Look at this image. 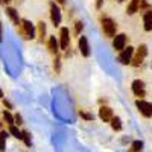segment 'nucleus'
Wrapping results in <instances>:
<instances>
[{
	"instance_id": "obj_1",
	"label": "nucleus",
	"mask_w": 152,
	"mask_h": 152,
	"mask_svg": "<svg viewBox=\"0 0 152 152\" xmlns=\"http://www.w3.org/2000/svg\"><path fill=\"white\" fill-rule=\"evenodd\" d=\"M100 23H102V29H104L107 37H114V35H116L117 24H116L114 20H111L110 17H102V18H100Z\"/></svg>"
},
{
	"instance_id": "obj_2",
	"label": "nucleus",
	"mask_w": 152,
	"mask_h": 152,
	"mask_svg": "<svg viewBox=\"0 0 152 152\" xmlns=\"http://www.w3.org/2000/svg\"><path fill=\"white\" fill-rule=\"evenodd\" d=\"M146 55H148V46H146V44H140V47L137 49V53H135L134 59L131 61V64H132L134 67L142 66V64H143V59L146 58Z\"/></svg>"
},
{
	"instance_id": "obj_3",
	"label": "nucleus",
	"mask_w": 152,
	"mask_h": 152,
	"mask_svg": "<svg viewBox=\"0 0 152 152\" xmlns=\"http://www.w3.org/2000/svg\"><path fill=\"white\" fill-rule=\"evenodd\" d=\"M132 55H134V47H132V46H128V47H125L122 52H120L119 59H120L122 64H131Z\"/></svg>"
},
{
	"instance_id": "obj_4",
	"label": "nucleus",
	"mask_w": 152,
	"mask_h": 152,
	"mask_svg": "<svg viewBox=\"0 0 152 152\" xmlns=\"http://www.w3.org/2000/svg\"><path fill=\"white\" fill-rule=\"evenodd\" d=\"M137 108L140 110V113L143 114L145 117H151L152 116V104L151 102H146V100H140L138 99L137 102H135Z\"/></svg>"
},
{
	"instance_id": "obj_5",
	"label": "nucleus",
	"mask_w": 152,
	"mask_h": 152,
	"mask_svg": "<svg viewBox=\"0 0 152 152\" xmlns=\"http://www.w3.org/2000/svg\"><path fill=\"white\" fill-rule=\"evenodd\" d=\"M20 26H23V34H24V38H32L35 37V28L34 24L29 21V20H21Z\"/></svg>"
},
{
	"instance_id": "obj_6",
	"label": "nucleus",
	"mask_w": 152,
	"mask_h": 152,
	"mask_svg": "<svg viewBox=\"0 0 152 152\" xmlns=\"http://www.w3.org/2000/svg\"><path fill=\"white\" fill-rule=\"evenodd\" d=\"M50 20H52V23L55 24V26H58V24L61 23V11L55 5V2L50 3Z\"/></svg>"
},
{
	"instance_id": "obj_7",
	"label": "nucleus",
	"mask_w": 152,
	"mask_h": 152,
	"mask_svg": "<svg viewBox=\"0 0 152 152\" xmlns=\"http://www.w3.org/2000/svg\"><path fill=\"white\" fill-rule=\"evenodd\" d=\"M132 91L137 97H145L146 91H145V82L140 81V79H135L132 82Z\"/></svg>"
},
{
	"instance_id": "obj_8",
	"label": "nucleus",
	"mask_w": 152,
	"mask_h": 152,
	"mask_svg": "<svg viewBox=\"0 0 152 152\" xmlns=\"http://www.w3.org/2000/svg\"><path fill=\"white\" fill-rule=\"evenodd\" d=\"M78 47H79V52L82 56H88L90 55V47H88V40L87 37H79L78 40Z\"/></svg>"
},
{
	"instance_id": "obj_9",
	"label": "nucleus",
	"mask_w": 152,
	"mask_h": 152,
	"mask_svg": "<svg viewBox=\"0 0 152 152\" xmlns=\"http://www.w3.org/2000/svg\"><path fill=\"white\" fill-rule=\"evenodd\" d=\"M125 44H126V35L125 34H119L114 37L113 40V47L116 50H123L125 49Z\"/></svg>"
},
{
	"instance_id": "obj_10",
	"label": "nucleus",
	"mask_w": 152,
	"mask_h": 152,
	"mask_svg": "<svg viewBox=\"0 0 152 152\" xmlns=\"http://www.w3.org/2000/svg\"><path fill=\"white\" fill-rule=\"evenodd\" d=\"M59 37H61V49L67 50V47H69V44H70L69 29H67V28H61V31H59Z\"/></svg>"
},
{
	"instance_id": "obj_11",
	"label": "nucleus",
	"mask_w": 152,
	"mask_h": 152,
	"mask_svg": "<svg viewBox=\"0 0 152 152\" xmlns=\"http://www.w3.org/2000/svg\"><path fill=\"white\" fill-rule=\"evenodd\" d=\"M99 117L100 120H104V122H110L113 119V111L110 107H100L99 108Z\"/></svg>"
},
{
	"instance_id": "obj_12",
	"label": "nucleus",
	"mask_w": 152,
	"mask_h": 152,
	"mask_svg": "<svg viewBox=\"0 0 152 152\" xmlns=\"http://www.w3.org/2000/svg\"><path fill=\"white\" fill-rule=\"evenodd\" d=\"M143 24H145V31H152V11L145 12L143 15Z\"/></svg>"
},
{
	"instance_id": "obj_13",
	"label": "nucleus",
	"mask_w": 152,
	"mask_h": 152,
	"mask_svg": "<svg viewBox=\"0 0 152 152\" xmlns=\"http://www.w3.org/2000/svg\"><path fill=\"white\" fill-rule=\"evenodd\" d=\"M138 8H140V2H138V0H132V2L128 5V8H126V14H129V15L135 14V12L138 11Z\"/></svg>"
},
{
	"instance_id": "obj_14",
	"label": "nucleus",
	"mask_w": 152,
	"mask_h": 152,
	"mask_svg": "<svg viewBox=\"0 0 152 152\" xmlns=\"http://www.w3.org/2000/svg\"><path fill=\"white\" fill-rule=\"evenodd\" d=\"M6 12H8V15L11 17V20L14 21V23L17 24V26H20V23H21V20L18 18V14H17V11H15L14 8H8V9H6Z\"/></svg>"
},
{
	"instance_id": "obj_15",
	"label": "nucleus",
	"mask_w": 152,
	"mask_h": 152,
	"mask_svg": "<svg viewBox=\"0 0 152 152\" xmlns=\"http://www.w3.org/2000/svg\"><path fill=\"white\" fill-rule=\"evenodd\" d=\"M49 50L53 55H58V43L55 40V37H50V40H49Z\"/></svg>"
},
{
	"instance_id": "obj_16",
	"label": "nucleus",
	"mask_w": 152,
	"mask_h": 152,
	"mask_svg": "<svg viewBox=\"0 0 152 152\" xmlns=\"http://www.w3.org/2000/svg\"><path fill=\"white\" fill-rule=\"evenodd\" d=\"M110 122H111V126H113L114 131H120V129H122V120H120V117H117V116L114 117V116H113V119H111Z\"/></svg>"
},
{
	"instance_id": "obj_17",
	"label": "nucleus",
	"mask_w": 152,
	"mask_h": 152,
	"mask_svg": "<svg viewBox=\"0 0 152 152\" xmlns=\"http://www.w3.org/2000/svg\"><path fill=\"white\" fill-rule=\"evenodd\" d=\"M38 37H40L41 41H43V38L46 37V23H44V21L38 23Z\"/></svg>"
},
{
	"instance_id": "obj_18",
	"label": "nucleus",
	"mask_w": 152,
	"mask_h": 152,
	"mask_svg": "<svg viewBox=\"0 0 152 152\" xmlns=\"http://www.w3.org/2000/svg\"><path fill=\"white\" fill-rule=\"evenodd\" d=\"M142 148H143V142H142V140H135V142L132 143V146H131L129 152H140V151H142Z\"/></svg>"
},
{
	"instance_id": "obj_19",
	"label": "nucleus",
	"mask_w": 152,
	"mask_h": 152,
	"mask_svg": "<svg viewBox=\"0 0 152 152\" xmlns=\"http://www.w3.org/2000/svg\"><path fill=\"white\" fill-rule=\"evenodd\" d=\"M3 120L11 126L12 123H14V116H12V114L11 113H8V111H3Z\"/></svg>"
},
{
	"instance_id": "obj_20",
	"label": "nucleus",
	"mask_w": 152,
	"mask_h": 152,
	"mask_svg": "<svg viewBox=\"0 0 152 152\" xmlns=\"http://www.w3.org/2000/svg\"><path fill=\"white\" fill-rule=\"evenodd\" d=\"M8 134L5 131H0V151H5V143H6Z\"/></svg>"
},
{
	"instance_id": "obj_21",
	"label": "nucleus",
	"mask_w": 152,
	"mask_h": 152,
	"mask_svg": "<svg viewBox=\"0 0 152 152\" xmlns=\"http://www.w3.org/2000/svg\"><path fill=\"white\" fill-rule=\"evenodd\" d=\"M21 138L24 140L26 146H31V145H32V142H31V135H29V132H28V131H21Z\"/></svg>"
},
{
	"instance_id": "obj_22",
	"label": "nucleus",
	"mask_w": 152,
	"mask_h": 152,
	"mask_svg": "<svg viewBox=\"0 0 152 152\" xmlns=\"http://www.w3.org/2000/svg\"><path fill=\"white\" fill-rule=\"evenodd\" d=\"M9 132L14 135V137H17V138H21V131H18V128H15L14 125L9 126Z\"/></svg>"
},
{
	"instance_id": "obj_23",
	"label": "nucleus",
	"mask_w": 152,
	"mask_h": 152,
	"mask_svg": "<svg viewBox=\"0 0 152 152\" xmlns=\"http://www.w3.org/2000/svg\"><path fill=\"white\" fill-rule=\"evenodd\" d=\"M79 116H81V117H84L85 120H93V114H90V113H85V111H79Z\"/></svg>"
},
{
	"instance_id": "obj_24",
	"label": "nucleus",
	"mask_w": 152,
	"mask_h": 152,
	"mask_svg": "<svg viewBox=\"0 0 152 152\" xmlns=\"http://www.w3.org/2000/svg\"><path fill=\"white\" fill-rule=\"evenodd\" d=\"M55 70H56V73H59V66H61V62H59V56L56 55V58H55Z\"/></svg>"
},
{
	"instance_id": "obj_25",
	"label": "nucleus",
	"mask_w": 152,
	"mask_h": 152,
	"mask_svg": "<svg viewBox=\"0 0 152 152\" xmlns=\"http://www.w3.org/2000/svg\"><path fill=\"white\" fill-rule=\"evenodd\" d=\"M75 31H76V34H79V32L82 31V23H81V21H78V23L75 24Z\"/></svg>"
},
{
	"instance_id": "obj_26",
	"label": "nucleus",
	"mask_w": 152,
	"mask_h": 152,
	"mask_svg": "<svg viewBox=\"0 0 152 152\" xmlns=\"http://www.w3.org/2000/svg\"><path fill=\"white\" fill-rule=\"evenodd\" d=\"M14 122H15V123H18V125H21V123H23V119H21L20 114H15V116H14Z\"/></svg>"
},
{
	"instance_id": "obj_27",
	"label": "nucleus",
	"mask_w": 152,
	"mask_h": 152,
	"mask_svg": "<svg viewBox=\"0 0 152 152\" xmlns=\"http://www.w3.org/2000/svg\"><path fill=\"white\" fill-rule=\"evenodd\" d=\"M102 3H104V0H97V2H96V8L100 9V8H102Z\"/></svg>"
},
{
	"instance_id": "obj_28",
	"label": "nucleus",
	"mask_w": 152,
	"mask_h": 152,
	"mask_svg": "<svg viewBox=\"0 0 152 152\" xmlns=\"http://www.w3.org/2000/svg\"><path fill=\"white\" fill-rule=\"evenodd\" d=\"M3 105H5L6 108H12V105H11V104L8 102V100H3Z\"/></svg>"
},
{
	"instance_id": "obj_29",
	"label": "nucleus",
	"mask_w": 152,
	"mask_h": 152,
	"mask_svg": "<svg viewBox=\"0 0 152 152\" xmlns=\"http://www.w3.org/2000/svg\"><path fill=\"white\" fill-rule=\"evenodd\" d=\"M11 0H0V3H3V5H6V3H9Z\"/></svg>"
},
{
	"instance_id": "obj_30",
	"label": "nucleus",
	"mask_w": 152,
	"mask_h": 152,
	"mask_svg": "<svg viewBox=\"0 0 152 152\" xmlns=\"http://www.w3.org/2000/svg\"><path fill=\"white\" fill-rule=\"evenodd\" d=\"M56 2H58V3H61V5H64V3H66V0H56Z\"/></svg>"
},
{
	"instance_id": "obj_31",
	"label": "nucleus",
	"mask_w": 152,
	"mask_h": 152,
	"mask_svg": "<svg viewBox=\"0 0 152 152\" xmlns=\"http://www.w3.org/2000/svg\"><path fill=\"white\" fill-rule=\"evenodd\" d=\"M0 40H2V24H0Z\"/></svg>"
},
{
	"instance_id": "obj_32",
	"label": "nucleus",
	"mask_w": 152,
	"mask_h": 152,
	"mask_svg": "<svg viewBox=\"0 0 152 152\" xmlns=\"http://www.w3.org/2000/svg\"><path fill=\"white\" fill-rule=\"evenodd\" d=\"M0 97H3V91L2 90H0Z\"/></svg>"
},
{
	"instance_id": "obj_33",
	"label": "nucleus",
	"mask_w": 152,
	"mask_h": 152,
	"mask_svg": "<svg viewBox=\"0 0 152 152\" xmlns=\"http://www.w3.org/2000/svg\"><path fill=\"white\" fill-rule=\"evenodd\" d=\"M0 128H2V122H0Z\"/></svg>"
},
{
	"instance_id": "obj_34",
	"label": "nucleus",
	"mask_w": 152,
	"mask_h": 152,
	"mask_svg": "<svg viewBox=\"0 0 152 152\" xmlns=\"http://www.w3.org/2000/svg\"><path fill=\"white\" fill-rule=\"evenodd\" d=\"M119 2H123V0H119Z\"/></svg>"
},
{
	"instance_id": "obj_35",
	"label": "nucleus",
	"mask_w": 152,
	"mask_h": 152,
	"mask_svg": "<svg viewBox=\"0 0 152 152\" xmlns=\"http://www.w3.org/2000/svg\"><path fill=\"white\" fill-rule=\"evenodd\" d=\"M151 67H152V64H151Z\"/></svg>"
}]
</instances>
